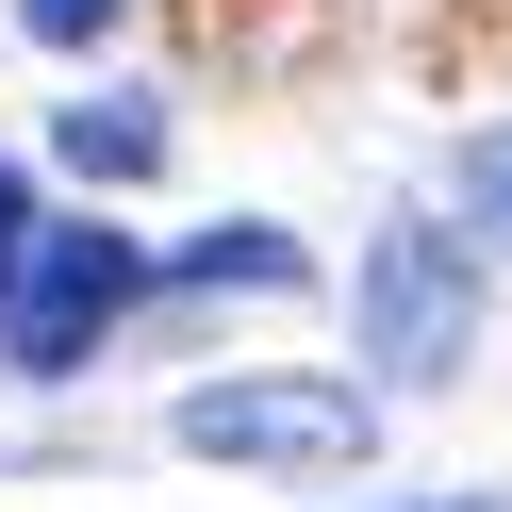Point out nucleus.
<instances>
[{
    "label": "nucleus",
    "instance_id": "1a4fd4ad",
    "mask_svg": "<svg viewBox=\"0 0 512 512\" xmlns=\"http://www.w3.org/2000/svg\"><path fill=\"white\" fill-rule=\"evenodd\" d=\"M397 512H496V496H397Z\"/></svg>",
    "mask_w": 512,
    "mask_h": 512
},
{
    "label": "nucleus",
    "instance_id": "f03ea898",
    "mask_svg": "<svg viewBox=\"0 0 512 512\" xmlns=\"http://www.w3.org/2000/svg\"><path fill=\"white\" fill-rule=\"evenodd\" d=\"M166 430L199 446V463H248V479H347L380 446V397L347 364H232V380H199Z\"/></svg>",
    "mask_w": 512,
    "mask_h": 512
},
{
    "label": "nucleus",
    "instance_id": "7ed1b4c3",
    "mask_svg": "<svg viewBox=\"0 0 512 512\" xmlns=\"http://www.w3.org/2000/svg\"><path fill=\"white\" fill-rule=\"evenodd\" d=\"M149 281H166V265H149L116 215H50L34 265H17V298H0V364H17V380H83V364H100V331L149 298Z\"/></svg>",
    "mask_w": 512,
    "mask_h": 512
},
{
    "label": "nucleus",
    "instance_id": "423d86ee",
    "mask_svg": "<svg viewBox=\"0 0 512 512\" xmlns=\"http://www.w3.org/2000/svg\"><path fill=\"white\" fill-rule=\"evenodd\" d=\"M463 215L512 248V133H463Z\"/></svg>",
    "mask_w": 512,
    "mask_h": 512
},
{
    "label": "nucleus",
    "instance_id": "6e6552de",
    "mask_svg": "<svg viewBox=\"0 0 512 512\" xmlns=\"http://www.w3.org/2000/svg\"><path fill=\"white\" fill-rule=\"evenodd\" d=\"M34 232H50V215H34V166H0V298H17V265H34Z\"/></svg>",
    "mask_w": 512,
    "mask_h": 512
},
{
    "label": "nucleus",
    "instance_id": "39448f33",
    "mask_svg": "<svg viewBox=\"0 0 512 512\" xmlns=\"http://www.w3.org/2000/svg\"><path fill=\"white\" fill-rule=\"evenodd\" d=\"M50 149H67L83 182H149V166H166V116H149V100H67Z\"/></svg>",
    "mask_w": 512,
    "mask_h": 512
},
{
    "label": "nucleus",
    "instance_id": "20e7f679",
    "mask_svg": "<svg viewBox=\"0 0 512 512\" xmlns=\"http://www.w3.org/2000/svg\"><path fill=\"white\" fill-rule=\"evenodd\" d=\"M166 281H199V298H232V281H248V298H298V281H314V248L281 232V215H215V232L182 248Z\"/></svg>",
    "mask_w": 512,
    "mask_h": 512
},
{
    "label": "nucleus",
    "instance_id": "f257e3e1",
    "mask_svg": "<svg viewBox=\"0 0 512 512\" xmlns=\"http://www.w3.org/2000/svg\"><path fill=\"white\" fill-rule=\"evenodd\" d=\"M347 347H364V397H446V380L479 364V232H446V215L364 232Z\"/></svg>",
    "mask_w": 512,
    "mask_h": 512
},
{
    "label": "nucleus",
    "instance_id": "0eeeda50",
    "mask_svg": "<svg viewBox=\"0 0 512 512\" xmlns=\"http://www.w3.org/2000/svg\"><path fill=\"white\" fill-rule=\"evenodd\" d=\"M116 17H133V0H17V34H34V50H100Z\"/></svg>",
    "mask_w": 512,
    "mask_h": 512
}]
</instances>
